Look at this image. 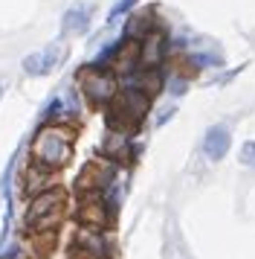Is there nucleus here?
Segmentation results:
<instances>
[{
	"label": "nucleus",
	"mask_w": 255,
	"mask_h": 259,
	"mask_svg": "<svg viewBox=\"0 0 255 259\" xmlns=\"http://www.w3.org/2000/svg\"><path fill=\"white\" fill-rule=\"evenodd\" d=\"M49 172L52 169H44V166L32 163L29 169H26V178H23V189H26V195H38V192H44V189H49Z\"/></svg>",
	"instance_id": "obj_10"
},
{
	"label": "nucleus",
	"mask_w": 255,
	"mask_h": 259,
	"mask_svg": "<svg viewBox=\"0 0 255 259\" xmlns=\"http://www.w3.org/2000/svg\"><path fill=\"white\" fill-rule=\"evenodd\" d=\"M46 117L49 119L79 117V99H76V91H64V94H58L55 99L46 105Z\"/></svg>",
	"instance_id": "obj_9"
},
{
	"label": "nucleus",
	"mask_w": 255,
	"mask_h": 259,
	"mask_svg": "<svg viewBox=\"0 0 255 259\" xmlns=\"http://www.w3.org/2000/svg\"><path fill=\"white\" fill-rule=\"evenodd\" d=\"M168 56V38L162 29H151L139 41V67H160Z\"/></svg>",
	"instance_id": "obj_6"
},
{
	"label": "nucleus",
	"mask_w": 255,
	"mask_h": 259,
	"mask_svg": "<svg viewBox=\"0 0 255 259\" xmlns=\"http://www.w3.org/2000/svg\"><path fill=\"white\" fill-rule=\"evenodd\" d=\"M73 259H87V256H81V253H76V256H73Z\"/></svg>",
	"instance_id": "obj_18"
},
{
	"label": "nucleus",
	"mask_w": 255,
	"mask_h": 259,
	"mask_svg": "<svg viewBox=\"0 0 255 259\" xmlns=\"http://www.w3.org/2000/svg\"><path fill=\"white\" fill-rule=\"evenodd\" d=\"M90 15H93V9L84 6V3L67 9V12H64V21H61V32H64V35H84V32L90 29Z\"/></svg>",
	"instance_id": "obj_8"
},
{
	"label": "nucleus",
	"mask_w": 255,
	"mask_h": 259,
	"mask_svg": "<svg viewBox=\"0 0 255 259\" xmlns=\"http://www.w3.org/2000/svg\"><path fill=\"white\" fill-rule=\"evenodd\" d=\"M192 64H197V67H218L220 56L218 53H212V56H209V53H195V56H192Z\"/></svg>",
	"instance_id": "obj_15"
},
{
	"label": "nucleus",
	"mask_w": 255,
	"mask_h": 259,
	"mask_svg": "<svg viewBox=\"0 0 255 259\" xmlns=\"http://www.w3.org/2000/svg\"><path fill=\"white\" fill-rule=\"evenodd\" d=\"M137 3H139V0H119V3H116L113 9L107 12V24H116V21H119L122 15H128V12H131V9H134Z\"/></svg>",
	"instance_id": "obj_14"
},
{
	"label": "nucleus",
	"mask_w": 255,
	"mask_h": 259,
	"mask_svg": "<svg viewBox=\"0 0 255 259\" xmlns=\"http://www.w3.org/2000/svg\"><path fill=\"white\" fill-rule=\"evenodd\" d=\"M73 247H76V253L87 259H110V253H113V245L104 236V227H93V224H81V230L73 239Z\"/></svg>",
	"instance_id": "obj_4"
},
{
	"label": "nucleus",
	"mask_w": 255,
	"mask_h": 259,
	"mask_svg": "<svg viewBox=\"0 0 255 259\" xmlns=\"http://www.w3.org/2000/svg\"><path fill=\"white\" fill-rule=\"evenodd\" d=\"M73 140H76V134L70 125H61V122L44 125L32 140V163L44 166V169L67 166L73 157Z\"/></svg>",
	"instance_id": "obj_1"
},
{
	"label": "nucleus",
	"mask_w": 255,
	"mask_h": 259,
	"mask_svg": "<svg viewBox=\"0 0 255 259\" xmlns=\"http://www.w3.org/2000/svg\"><path fill=\"white\" fill-rule=\"evenodd\" d=\"M151 29H157L154 21H151V12H142V15H131L128 18V26H125V38H134V41H142L148 35Z\"/></svg>",
	"instance_id": "obj_12"
},
{
	"label": "nucleus",
	"mask_w": 255,
	"mask_h": 259,
	"mask_svg": "<svg viewBox=\"0 0 255 259\" xmlns=\"http://www.w3.org/2000/svg\"><path fill=\"white\" fill-rule=\"evenodd\" d=\"M165 91H168L171 96H183L185 91H188V79L180 76V73H171V76H168V82H165Z\"/></svg>",
	"instance_id": "obj_13"
},
{
	"label": "nucleus",
	"mask_w": 255,
	"mask_h": 259,
	"mask_svg": "<svg viewBox=\"0 0 255 259\" xmlns=\"http://www.w3.org/2000/svg\"><path fill=\"white\" fill-rule=\"evenodd\" d=\"M67 59V44H49L44 47L41 53H32V56H26L23 59V70L26 76H46V73H52L55 67H61V61Z\"/></svg>",
	"instance_id": "obj_5"
},
{
	"label": "nucleus",
	"mask_w": 255,
	"mask_h": 259,
	"mask_svg": "<svg viewBox=\"0 0 255 259\" xmlns=\"http://www.w3.org/2000/svg\"><path fill=\"white\" fill-rule=\"evenodd\" d=\"M0 94H3V88H0Z\"/></svg>",
	"instance_id": "obj_19"
},
{
	"label": "nucleus",
	"mask_w": 255,
	"mask_h": 259,
	"mask_svg": "<svg viewBox=\"0 0 255 259\" xmlns=\"http://www.w3.org/2000/svg\"><path fill=\"white\" fill-rule=\"evenodd\" d=\"M229 146H232V131L226 125H212L203 134V154H206L212 163L223 160L226 152H229Z\"/></svg>",
	"instance_id": "obj_7"
},
{
	"label": "nucleus",
	"mask_w": 255,
	"mask_h": 259,
	"mask_svg": "<svg viewBox=\"0 0 255 259\" xmlns=\"http://www.w3.org/2000/svg\"><path fill=\"white\" fill-rule=\"evenodd\" d=\"M128 149H131V143H128V131L113 128L110 134H107L104 146H102V154H107L110 160H122V157H128Z\"/></svg>",
	"instance_id": "obj_11"
},
{
	"label": "nucleus",
	"mask_w": 255,
	"mask_h": 259,
	"mask_svg": "<svg viewBox=\"0 0 255 259\" xmlns=\"http://www.w3.org/2000/svg\"><path fill=\"white\" fill-rule=\"evenodd\" d=\"M241 163L243 166H252V169H255V140H246L241 146Z\"/></svg>",
	"instance_id": "obj_16"
},
{
	"label": "nucleus",
	"mask_w": 255,
	"mask_h": 259,
	"mask_svg": "<svg viewBox=\"0 0 255 259\" xmlns=\"http://www.w3.org/2000/svg\"><path fill=\"white\" fill-rule=\"evenodd\" d=\"M79 88L93 105H110L116 96H119V82H116V76L102 70V67H87V70H81Z\"/></svg>",
	"instance_id": "obj_3"
},
{
	"label": "nucleus",
	"mask_w": 255,
	"mask_h": 259,
	"mask_svg": "<svg viewBox=\"0 0 255 259\" xmlns=\"http://www.w3.org/2000/svg\"><path fill=\"white\" fill-rule=\"evenodd\" d=\"M61 212H64V192L61 189H44V192H38L29 204V210H26V230H49V227H55L58 219H61Z\"/></svg>",
	"instance_id": "obj_2"
},
{
	"label": "nucleus",
	"mask_w": 255,
	"mask_h": 259,
	"mask_svg": "<svg viewBox=\"0 0 255 259\" xmlns=\"http://www.w3.org/2000/svg\"><path fill=\"white\" fill-rule=\"evenodd\" d=\"M174 114H177L174 108H165V111H160V117H157V125H165V122L174 117Z\"/></svg>",
	"instance_id": "obj_17"
}]
</instances>
